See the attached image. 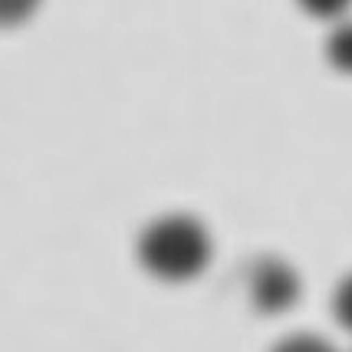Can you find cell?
<instances>
[{"label":"cell","instance_id":"1","mask_svg":"<svg viewBox=\"0 0 352 352\" xmlns=\"http://www.w3.org/2000/svg\"><path fill=\"white\" fill-rule=\"evenodd\" d=\"M138 263L165 283L195 280L211 263V234L198 217H158L138 237Z\"/></svg>","mask_w":352,"mask_h":352},{"label":"cell","instance_id":"2","mask_svg":"<svg viewBox=\"0 0 352 352\" xmlns=\"http://www.w3.org/2000/svg\"><path fill=\"white\" fill-rule=\"evenodd\" d=\"M247 287H250L254 309L267 313V316L287 313L300 300V276H296L290 263L276 261V257H261V261L250 263Z\"/></svg>","mask_w":352,"mask_h":352},{"label":"cell","instance_id":"3","mask_svg":"<svg viewBox=\"0 0 352 352\" xmlns=\"http://www.w3.org/2000/svg\"><path fill=\"white\" fill-rule=\"evenodd\" d=\"M326 60L336 73H346L352 76V20H336V27L326 40Z\"/></svg>","mask_w":352,"mask_h":352},{"label":"cell","instance_id":"4","mask_svg":"<svg viewBox=\"0 0 352 352\" xmlns=\"http://www.w3.org/2000/svg\"><path fill=\"white\" fill-rule=\"evenodd\" d=\"M43 0H0V30H10L27 23L36 10H40Z\"/></svg>","mask_w":352,"mask_h":352},{"label":"cell","instance_id":"5","mask_svg":"<svg viewBox=\"0 0 352 352\" xmlns=\"http://www.w3.org/2000/svg\"><path fill=\"white\" fill-rule=\"evenodd\" d=\"M270 352H336V346L316 333H293V336L280 339Z\"/></svg>","mask_w":352,"mask_h":352},{"label":"cell","instance_id":"6","mask_svg":"<svg viewBox=\"0 0 352 352\" xmlns=\"http://www.w3.org/2000/svg\"><path fill=\"white\" fill-rule=\"evenodd\" d=\"M300 3V10L313 20H329V23H336L342 16L349 14L352 0H296Z\"/></svg>","mask_w":352,"mask_h":352},{"label":"cell","instance_id":"7","mask_svg":"<svg viewBox=\"0 0 352 352\" xmlns=\"http://www.w3.org/2000/svg\"><path fill=\"white\" fill-rule=\"evenodd\" d=\"M333 316L342 329L352 333V274L339 280L336 293H333Z\"/></svg>","mask_w":352,"mask_h":352}]
</instances>
